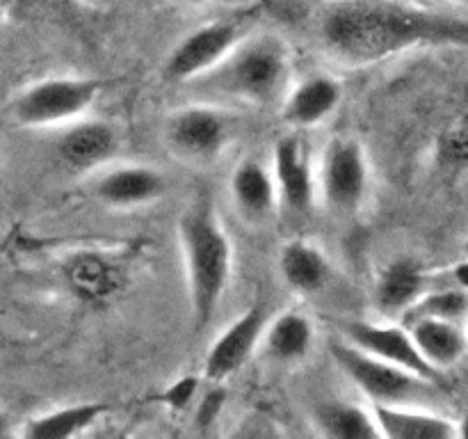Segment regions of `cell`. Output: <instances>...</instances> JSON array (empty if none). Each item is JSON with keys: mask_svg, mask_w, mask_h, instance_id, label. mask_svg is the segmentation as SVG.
I'll list each match as a JSON object with an SVG mask.
<instances>
[{"mask_svg": "<svg viewBox=\"0 0 468 439\" xmlns=\"http://www.w3.org/2000/svg\"><path fill=\"white\" fill-rule=\"evenodd\" d=\"M452 282L455 286H460L462 291L468 293V256L464 254V259L457 261L455 268H452Z\"/></svg>", "mask_w": 468, "mask_h": 439, "instance_id": "obj_27", "label": "cell"}, {"mask_svg": "<svg viewBox=\"0 0 468 439\" xmlns=\"http://www.w3.org/2000/svg\"><path fill=\"white\" fill-rule=\"evenodd\" d=\"M468 316V293L460 286L441 288V291H425L405 314L411 318H441L464 323Z\"/></svg>", "mask_w": 468, "mask_h": 439, "instance_id": "obj_24", "label": "cell"}, {"mask_svg": "<svg viewBox=\"0 0 468 439\" xmlns=\"http://www.w3.org/2000/svg\"><path fill=\"white\" fill-rule=\"evenodd\" d=\"M197 389H199V382L197 378H181L174 384H169L167 391L163 393V402L172 410H186L195 402Z\"/></svg>", "mask_w": 468, "mask_h": 439, "instance_id": "obj_25", "label": "cell"}, {"mask_svg": "<svg viewBox=\"0 0 468 439\" xmlns=\"http://www.w3.org/2000/svg\"><path fill=\"white\" fill-rule=\"evenodd\" d=\"M464 329H466V337H468V316H466V320H464Z\"/></svg>", "mask_w": 468, "mask_h": 439, "instance_id": "obj_33", "label": "cell"}, {"mask_svg": "<svg viewBox=\"0 0 468 439\" xmlns=\"http://www.w3.org/2000/svg\"><path fill=\"white\" fill-rule=\"evenodd\" d=\"M407 329H410L420 357L441 375L443 370L460 364L468 350L464 323L441 318H411L407 320Z\"/></svg>", "mask_w": 468, "mask_h": 439, "instance_id": "obj_19", "label": "cell"}, {"mask_svg": "<svg viewBox=\"0 0 468 439\" xmlns=\"http://www.w3.org/2000/svg\"><path fill=\"white\" fill-rule=\"evenodd\" d=\"M265 323H268V311L263 305H254L242 311L231 325H227V329L210 343L204 357L206 380L222 384L224 380L236 375L259 350Z\"/></svg>", "mask_w": 468, "mask_h": 439, "instance_id": "obj_12", "label": "cell"}, {"mask_svg": "<svg viewBox=\"0 0 468 439\" xmlns=\"http://www.w3.org/2000/svg\"><path fill=\"white\" fill-rule=\"evenodd\" d=\"M9 434H12V421H9L7 414L0 412V439L9 437Z\"/></svg>", "mask_w": 468, "mask_h": 439, "instance_id": "obj_28", "label": "cell"}, {"mask_svg": "<svg viewBox=\"0 0 468 439\" xmlns=\"http://www.w3.org/2000/svg\"><path fill=\"white\" fill-rule=\"evenodd\" d=\"M270 172L277 187L279 209L295 218H304L314 210L318 197L314 154L300 133H286L274 142Z\"/></svg>", "mask_w": 468, "mask_h": 439, "instance_id": "obj_9", "label": "cell"}, {"mask_svg": "<svg viewBox=\"0 0 468 439\" xmlns=\"http://www.w3.org/2000/svg\"><path fill=\"white\" fill-rule=\"evenodd\" d=\"M178 242L186 261L187 297L195 327H206L231 284L233 245L206 197H197L178 218Z\"/></svg>", "mask_w": 468, "mask_h": 439, "instance_id": "obj_3", "label": "cell"}, {"mask_svg": "<svg viewBox=\"0 0 468 439\" xmlns=\"http://www.w3.org/2000/svg\"><path fill=\"white\" fill-rule=\"evenodd\" d=\"M428 291V274L414 259H396L379 273L375 302L384 314H407Z\"/></svg>", "mask_w": 468, "mask_h": 439, "instance_id": "obj_21", "label": "cell"}, {"mask_svg": "<svg viewBox=\"0 0 468 439\" xmlns=\"http://www.w3.org/2000/svg\"><path fill=\"white\" fill-rule=\"evenodd\" d=\"M233 137L231 119L213 103L178 108L165 122V142L186 163H210L227 151Z\"/></svg>", "mask_w": 468, "mask_h": 439, "instance_id": "obj_7", "label": "cell"}, {"mask_svg": "<svg viewBox=\"0 0 468 439\" xmlns=\"http://www.w3.org/2000/svg\"><path fill=\"white\" fill-rule=\"evenodd\" d=\"M231 201L240 218L250 224H265L279 209L277 187H274L272 172L265 163L256 158H247L233 169Z\"/></svg>", "mask_w": 468, "mask_h": 439, "instance_id": "obj_16", "label": "cell"}, {"mask_svg": "<svg viewBox=\"0 0 468 439\" xmlns=\"http://www.w3.org/2000/svg\"><path fill=\"white\" fill-rule=\"evenodd\" d=\"M247 35L240 18H218L187 32L163 64V78L176 85L195 80L213 69Z\"/></svg>", "mask_w": 468, "mask_h": 439, "instance_id": "obj_8", "label": "cell"}, {"mask_svg": "<svg viewBox=\"0 0 468 439\" xmlns=\"http://www.w3.org/2000/svg\"><path fill=\"white\" fill-rule=\"evenodd\" d=\"M292 80V53L274 32H247L213 69L186 82L206 103L272 108L283 103Z\"/></svg>", "mask_w": 468, "mask_h": 439, "instance_id": "obj_2", "label": "cell"}, {"mask_svg": "<svg viewBox=\"0 0 468 439\" xmlns=\"http://www.w3.org/2000/svg\"><path fill=\"white\" fill-rule=\"evenodd\" d=\"M174 3L187 5V7H199V5H208L213 3V0H174Z\"/></svg>", "mask_w": 468, "mask_h": 439, "instance_id": "obj_30", "label": "cell"}, {"mask_svg": "<svg viewBox=\"0 0 468 439\" xmlns=\"http://www.w3.org/2000/svg\"><path fill=\"white\" fill-rule=\"evenodd\" d=\"M329 355L341 373L368 398V405H420L437 398L434 380L378 359L346 338L329 341Z\"/></svg>", "mask_w": 468, "mask_h": 439, "instance_id": "obj_4", "label": "cell"}, {"mask_svg": "<svg viewBox=\"0 0 468 439\" xmlns=\"http://www.w3.org/2000/svg\"><path fill=\"white\" fill-rule=\"evenodd\" d=\"M341 337L346 341L355 343L356 348L366 350L368 355L378 357V359L400 366V369L411 370V373L420 375V378L434 380V382L441 380V373L434 370L420 357L410 329L402 327V325L370 323V320H346L341 325Z\"/></svg>", "mask_w": 468, "mask_h": 439, "instance_id": "obj_10", "label": "cell"}, {"mask_svg": "<svg viewBox=\"0 0 468 439\" xmlns=\"http://www.w3.org/2000/svg\"><path fill=\"white\" fill-rule=\"evenodd\" d=\"M224 401H227V393H224V389L219 387V382H215L213 391L206 393V396L199 401V405H197V414H199L201 423H210V421H215V416L222 412Z\"/></svg>", "mask_w": 468, "mask_h": 439, "instance_id": "obj_26", "label": "cell"}, {"mask_svg": "<svg viewBox=\"0 0 468 439\" xmlns=\"http://www.w3.org/2000/svg\"><path fill=\"white\" fill-rule=\"evenodd\" d=\"M119 133L103 119H73L59 133L55 154L71 172H91L117 155Z\"/></svg>", "mask_w": 468, "mask_h": 439, "instance_id": "obj_13", "label": "cell"}, {"mask_svg": "<svg viewBox=\"0 0 468 439\" xmlns=\"http://www.w3.org/2000/svg\"><path fill=\"white\" fill-rule=\"evenodd\" d=\"M318 195L332 213L347 218L364 206L370 187V167L361 142L355 137H334L324 146L315 172Z\"/></svg>", "mask_w": 468, "mask_h": 439, "instance_id": "obj_6", "label": "cell"}, {"mask_svg": "<svg viewBox=\"0 0 468 439\" xmlns=\"http://www.w3.org/2000/svg\"><path fill=\"white\" fill-rule=\"evenodd\" d=\"M318 434L329 439H378L379 430L370 405L347 401H324L311 414Z\"/></svg>", "mask_w": 468, "mask_h": 439, "instance_id": "obj_23", "label": "cell"}, {"mask_svg": "<svg viewBox=\"0 0 468 439\" xmlns=\"http://www.w3.org/2000/svg\"><path fill=\"white\" fill-rule=\"evenodd\" d=\"M279 273L288 288L302 295H314L327 286L332 265L324 252L309 241H291L279 252Z\"/></svg>", "mask_w": 468, "mask_h": 439, "instance_id": "obj_20", "label": "cell"}, {"mask_svg": "<svg viewBox=\"0 0 468 439\" xmlns=\"http://www.w3.org/2000/svg\"><path fill=\"white\" fill-rule=\"evenodd\" d=\"M455 425H457V437L468 439V412L464 416H462L460 421H455Z\"/></svg>", "mask_w": 468, "mask_h": 439, "instance_id": "obj_29", "label": "cell"}, {"mask_svg": "<svg viewBox=\"0 0 468 439\" xmlns=\"http://www.w3.org/2000/svg\"><path fill=\"white\" fill-rule=\"evenodd\" d=\"M91 192L110 209H137L165 195V177L149 165H119L105 169Z\"/></svg>", "mask_w": 468, "mask_h": 439, "instance_id": "obj_14", "label": "cell"}, {"mask_svg": "<svg viewBox=\"0 0 468 439\" xmlns=\"http://www.w3.org/2000/svg\"><path fill=\"white\" fill-rule=\"evenodd\" d=\"M315 37L332 62L373 67L432 46H468V14L416 0H327L315 14Z\"/></svg>", "mask_w": 468, "mask_h": 439, "instance_id": "obj_1", "label": "cell"}, {"mask_svg": "<svg viewBox=\"0 0 468 439\" xmlns=\"http://www.w3.org/2000/svg\"><path fill=\"white\" fill-rule=\"evenodd\" d=\"M446 3H452V5H457V7L468 9V0H446Z\"/></svg>", "mask_w": 468, "mask_h": 439, "instance_id": "obj_32", "label": "cell"}, {"mask_svg": "<svg viewBox=\"0 0 468 439\" xmlns=\"http://www.w3.org/2000/svg\"><path fill=\"white\" fill-rule=\"evenodd\" d=\"M69 291L85 305H108L126 288V268L114 256L99 250H78L59 265Z\"/></svg>", "mask_w": 468, "mask_h": 439, "instance_id": "obj_11", "label": "cell"}, {"mask_svg": "<svg viewBox=\"0 0 468 439\" xmlns=\"http://www.w3.org/2000/svg\"><path fill=\"white\" fill-rule=\"evenodd\" d=\"M464 254L468 256V238H466V242H464Z\"/></svg>", "mask_w": 468, "mask_h": 439, "instance_id": "obj_34", "label": "cell"}, {"mask_svg": "<svg viewBox=\"0 0 468 439\" xmlns=\"http://www.w3.org/2000/svg\"><path fill=\"white\" fill-rule=\"evenodd\" d=\"M105 412L108 407L96 401L55 407V410L27 419L21 434L27 439H71L99 423Z\"/></svg>", "mask_w": 468, "mask_h": 439, "instance_id": "obj_22", "label": "cell"}, {"mask_svg": "<svg viewBox=\"0 0 468 439\" xmlns=\"http://www.w3.org/2000/svg\"><path fill=\"white\" fill-rule=\"evenodd\" d=\"M384 439H452L455 421L420 405H370Z\"/></svg>", "mask_w": 468, "mask_h": 439, "instance_id": "obj_18", "label": "cell"}, {"mask_svg": "<svg viewBox=\"0 0 468 439\" xmlns=\"http://www.w3.org/2000/svg\"><path fill=\"white\" fill-rule=\"evenodd\" d=\"M341 82L332 76H324V73H315V76L304 78L288 90L282 103L283 119L295 131H309V128L327 122L341 105Z\"/></svg>", "mask_w": 468, "mask_h": 439, "instance_id": "obj_15", "label": "cell"}, {"mask_svg": "<svg viewBox=\"0 0 468 439\" xmlns=\"http://www.w3.org/2000/svg\"><path fill=\"white\" fill-rule=\"evenodd\" d=\"M26 3H30V5H37V7H50V5L59 3V0H26Z\"/></svg>", "mask_w": 468, "mask_h": 439, "instance_id": "obj_31", "label": "cell"}, {"mask_svg": "<svg viewBox=\"0 0 468 439\" xmlns=\"http://www.w3.org/2000/svg\"><path fill=\"white\" fill-rule=\"evenodd\" d=\"M101 94L94 78L58 76L26 87L12 103L14 122L27 128H50L80 119Z\"/></svg>", "mask_w": 468, "mask_h": 439, "instance_id": "obj_5", "label": "cell"}, {"mask_svg": "<svg viewBox=\"0 0 468 439\" xmlns=\"http://www.w3.org/2000/svg\"><path fill=\"white\" fill-rule=\"evenodd\" d=\"M315 346L314 320L300 311H282L268 318L259 350L268 361L279 366L300 364Z\"/></svg>", "mask_w": 468, "mask_h": 439, "instance_id": "obj_17", "label": "cell"}]
</instances>
